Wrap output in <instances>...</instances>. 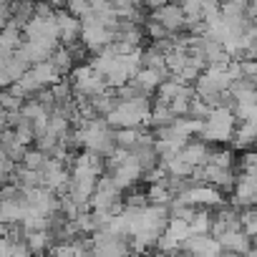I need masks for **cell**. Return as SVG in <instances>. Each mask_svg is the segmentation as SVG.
Here are the masks:
<instances>
[{
    "mask_svg": "<svg viewBox=\"0 0 257 257\" xmlns=\"http://www.w3.org/2000/svg\"><path fill=\"white\" fill-rule=\"evenodd\" d=\"M232 204L244 209V207H254V199H257V177L254 172H242L234 177V184H232Z\"/></svg>",
    "mask_w": 257,
    "mask_h": 257,
    "instance_id": "cell-5",
    "label": "cell"
},
{
    "mask_svg": "<svg viewBox=\"0 0 257 257\" xmlns=\"http://www.w3.org/2000/svg\"><path fill=\"white\" fill-rule=\"evenodd\" d=\"M182 257H197V254H187V252H182Z\"/></svg>",
    "mask_w": 257,
    "mask_h": 257,
    "instance_id": "cell-27",
    "label": "cell"
},
{
    "mask_svg": "<svg viewBox=\"0 0 257 257\" xmlns=\"http://www.w3.org/2000/svg\"><path fill=\"white\" fill-rule=\"evenodd\" d=\"M234 121H257V103H234L232 106Z\"/></svg>",
    "mask_w": 257,
    "mask_h": 257,
    "instance_id": "cell-22",
    "label": "cell"
},
{
    "mask_svg": "<svg viewBox=\"0 0 257 257\" xmlns=\"http://www.w3.org/2000/svg\"><path fill=\"white\" fill-rule=\"evenodd\" d=\"M48 61H51V66L58 71V76H61V78H66V76L71 73V68L76 66V63H73V58L68 56V51H66L63 46H58V48L51 53V58H48Z\"/></svg>",
    "mask_w": 257,
    "mask_h": 257,
    "instance_id": "cell-16",
    "label": "cell"
},
{
    "mask_svg": "<svg viewBox=\"0 0 257 257\" xmlns=\"http://www.w3.org/2000/svg\"><path fill=\"white\" fill-rule=\"evenodd\" d=\"M144 194H147V202H149V204H164V207H167V204L172 202V194H169V189L164 187V179L149 184Z\"/></svg>",
    "mask_w": 257,
    "mask_h": 257,
    "instance_id": "cell-19",
    "label": "cell"
},
{
    "mask_svg": "<svg viewBox=\"0 0 257 257\" xmlns=\"http://www.w3.org/2000/svg\"><path fill=\"white\" fill-rule=\"evenodd\" d=\"M56 21H58V43H61V46L78 43V36H81V23H78V18L68 16L66 11H56Z\"/></svg>",
    "mask_w": 257,
    "mask_h": 257,
    "instance_id": "cell-10",
    "label": "cell"
},
{
    "mask_svg": "<svg viewBox=\"0 0 257 257\" xmlns=\"http://www.w3.org/2000/svg\"><path fill=\"white\" fill-rule=\"evenodd\" d=\"M68 179H71V174H68V169H66V164L61 159H48L46 167L41 169V182L51 192H63L66 194Z\"/></svg>",
    "mask_w": 257,
    "mask_h": 257,
    "instance_id": "cell-7",
    "label": "cell"
},
{
    "mask_svg": "<svg viewBox=\"0 0 257 257\" xmlns=\"http://www.w3.org/2000/svg\"><path fill=\"white\" fill-rule=\"evenodd\" d=\"M78 23H81V36H78V41H81V46H83L88 53H98L103 46H108V43L113 41V31L103 28L93 13L83 16Z\"/></svg>",
    "mask_w": 257,
    "mask_h": 257,
    "instance_id": "cell-3",
    "label": "cell"
},
{
    "mask_svg": "<svg viewBox=\"0 0 257 257\" xmlns=\"http://www.w3.org/2000/svg\"><path fill=\"white\" fill-rule=\"evenodd\" d=\"M179 252H187V254H197V257H214L222 252L219 242L212 237V234H189L182 244H179Z\"/></svg>",
    "mask_w": 257,
    "mask_h": 257,
    "instance_id": "cell-8",
    "label": "cell"
},
{
    "mask_svg": "<svg viewBox=\"0 0 257 257\" xmlns=\"http://www.w3.org/2000/svg\"><path fill=\"white\" fill-rule=\"evenodd\" d=\"M142 257H167V254H164V252H159V249H147Z\"/></svg>",
    "mask_w": 257,
    "mask_h": 257,
    "instance_id": "cell-25",
    "label": "cell"
},
{
    "mask_svg": "<svg viewBox=\"0 0 257 257\" xmlns=\"http://www.w3.org/2000/svg\"><path fill=\"white\" fill-rule=\"evenodd\" d=\"M142 3L147 6V8H162V6H167V3H172V0H142Z\"/></svg>",
    "mask_w": 257,
    "mask_h": 257,
    "instance_id": "cell-24",
    "label": "cell"
},
{
    "mask_svg": "<svg viewBox=\"0 0 257 257\" xmlns=\"http://www.w3.org/2000/svg\"><path fill=\"white\" fill-rule=\"evenodd\" d=\"M222 247V252H232V254H242L244 249L252 247V239L242 232V229H227L219 237H214Z\"/></svg>",
    "mask_w": 257,
    "mask_h": 257,
    "instance_id": "cell-12",
    "label": "cell"
},
{
    "mask_svg": "<svg viewBox=\"0 0 257 257\" xmlns=\"http://www.w3.org/2000/svg\"><path fill=\"white\" fill-rule=\"evenodd\" d=\"M23 242H26L31 257H43L51 249V232L48 229H43V232H28Z\"/></svg>",
    "mask_w": 257,
    "mask_h": 257,
    "instance_id": "cell-15",
    "label": "cell"
},
{
    "mask_svg": "<svg viewBox=\"0 0 257 257\" xmlns=\"http://www.w3.org/2000/svg\"><path fill=\"white\" fill-rule=\"evenodd\" d=\"M28 214V202L23 192L16 199H0V224H21Z\"/></svg>",
    "mask_w": 257,
    "mask_h": 257,
    "instance_id": "cell-9",
    "label": "cell"
},
{
    "mask_svg": "<svg viewBox=\"0 0 257 257\" xmlns=\"http://www.w3.org/2000/svg\"><path fill=\"white\" fill-rule=\"evenodd\" d=\"M152 21H157L159 26H164L169 31V36L184 33V23H187L179 3H174V0H172V3H167V6H162V8H154L152 11Z\"/></svg>",
    "mask_w": 257,
    "mask_h": 257,
    "instance_id": "cell-6",
    "label": "cell"
},
{
    "mask_svg": "<svg viewBox=\"0 0 257 257\" xmlns=\"http://www.w3.org/2000/svg\"><path fill=\"white\" fill-rule=\"evenodd\" d=\"M207 154H209V144H207V142H192V139L177 152V157H179L187 167H192V169L202 167V164L207 162Z\"/></svg>",
    "mask_w": 257,
    "mask_h": 257,
    "instance_id": "cell-11",
    "label": "cell"
},
{
    "mask_svg": "<svg viewBox=\"0 0 257 257\" xmlns=\"http://www.w3.org/2000/svg\"><path fill=\"white\" fill-rule=\"evenodd\" d=\"M66 13L68 16H73V18H83V16H88L91 13V8H88V3H86V0H66Z\"/></svg>",
    "mask_w": 257,
    "mask_h": 257,
    "instance_id": "cell-23",
    "label": "cell"
},
{
    "mask_svg": "<svg viewBox=\"0 0 257 257\" xmlns=\"http://www.w3.org/2000/svg\"><path fill=\"white\" fill-rule=\"evenodd\" d=\"M149 111H152V101L147 96L126 98V101H116V106L103 116V121L111 128H142L149 126Z\"/></svg>",
    "mask_w": 257,
    "mask_h": 257,
    "instance_id": "cell-1",
    "label": "cell"
},
{
    "mask_svg": "<svg viewBox=\"0 0 257 257\" xmlns=\"http://www.w3.org/2000/svg\"><path fill=\"white\" fill-rule=\"evenodd\" d=\"M28 73L36 78V83H38L41 88H48V86H53L56 81H61V76H58V71L51 66V61H43V63L31 66V68H28Z\"/></svg>",
    "mask_w": 257,
    "mask_h": 257,
    "instance_id": "cell-14",
    "label": "cell"
},
{
    "mask_svg": "<svg viewBox=\"0 0 257 257\" xmlns=\"http://www.w3.org/2000/svg\"><path fill=\"white\" fill-rule=\"evenodd\" d=\"M254 137H257V121H239L229 142L234 144V149H252Z\"/></svg>",
    "mask_w": 257,
    "mask_h": 257,
    "instance_id": "cell-13",
    "label": "cell"
},
{
    "mask_svg": "<svg viewBox=\"0 0 257 257\" xmlns=\"http://www.w3.org/2000/svg\"><path fill=\"white\" fill-rule=\"evenodd\" d=\"M204 164H214V167H222V169H234V152L232 149H217V152L209 149Z\"/></svg>",
    "mask_w": 257,
    "mask_h": 257,
    "instance_id": "cell-20",
    "label": "cell"
},
{
    "mask_svg": "<svg viewBox=\"0 0 257 257\" xmlns=\"http://www.w3.org/2000/svg\"><path fill=\"white\" fill-rule=\"evenodd\" d=\"M234 116L232 108H209V113L202 118V128H199V137L207 144H229L232 134H234Z\"/></svg>",
    "mask_w": 257,
    "mask_h": 257,
    "instance_id": "cell-2",
    "label": "cell"
},
{
    "mask_svg": "<svg viewBox=\"0 0 257 257\" xmlns=\"http://www.w3.org/2000/svg\"><path fill=\"white\" fill-rule=\"evenodd\" d=\"M214 257H239V254H232V252H219V254H214Z\"/></svg>",
    "mask_w": 257,
    "mask_h": 257,
    "instance_id": "cell-26",
    "label": "cell"
},
{
    "mask_svg": "<svg viewBox=\"0 0 257 257\" xmlns=\"http://www.w3.org/2000/svg\"><path fill=\"white\" fill-rule=\"evenodd\" d=\"M46 162H48V157H46L43 152H38V149H26V154H23V159H21V167L33 169V172H41V169L46 167Z\"/></svg>",
    "mask_w": 257,
    "mask_h": 257,
    "instance_id": "cell-21",
    "label": "cell"
},
{
    "mask_svg": "<svg viewBox=\"0 0 257 257\" xmlns=\"http://www.w3.org/2000/svg\"><path fill=\"white\" fill-rule=\"evenodd\" d=\"M187 224H189V232H192V234H209V227H212V214H209V209H197Z\"/></svg>",
    "mask_w": 257,
    "mask_h": 257,
    "instance_id": "cell-18",
    "label": "cell"
},
{
    "mask_svg": "<svg viewBox=\"0 0 257 257\" xmlns=\"http://www.w3.org/2000/svg\"><path fill=\"white\" fill-rule=\"evenodd\" d=\"M111 172H108V177L113 179V184L123 192V189H128V187H132V184H137L139 179H142V174H144V169H142V164L132 157V154H123L113 167H108Z\"/></svg>",
    "mask_w": 257,
    "mask_h": 257,
    "instance_id": "cell-4",
    "label": "cell"
},
{
    "mask_svg": "<svg viewBox=\"0 0 257 257\" xmlns=\"http://www.w3.org/2000/svg\"><path fill=\"white\" fill-rule=\"evenodd\" d=\"M142 128H113V147L116 149H132L139 142Z\"/></svg>",
    "mask_w": 257,
    "mask_h": 257,
    "instance_id": "cell-17",
    "label": "cell"
}]
</instances>
